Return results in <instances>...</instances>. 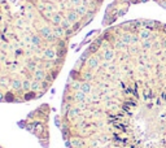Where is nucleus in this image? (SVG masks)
<instances>
[{
    "label": "nucleus",
    "instance_id": "nucleus-1",
    "mask_svg": "<svg viewBox=\"0 0 166 148\" xmlns=\"http://www.w3.org/2000/svg\"><path fill=\"white\" fill-rule=\"evenodd\" d=\"M102 0H0V103H27L60 75Z\"/></svg>",
    "mask_w": 166,
    "mask_h": 148
},
{
    "label": "nucleus",
    "instance_id": "nucleus-2",
    "mask_svg": "<svg viewBox=\"0 0 166 148\" xmlns=\"http://www.w3.org/2000/svg\"><path fill=\"white\" fill-rule=\"evenodd\" d=\"M161 45H162V48L166 51V39H164V40H161Z\"/></svg>",
    "mask_w": 166,
    "mask_h": 148
},
{
    "label": "nucleus",
    "instance_id": "nucleus-3",
    "mask_svg": "<svg viewBox=\"0 0 166 148\" xmlns=\"http://www.w3.org/2000/svg\"><path fill=\"white\" fill-rule=\"evenodd\" d=\"M0 148H3V147H1V146H0Z\"/></svg>",
    "mask_w": 166,
    "mask_h": 148
}]
</instances>
